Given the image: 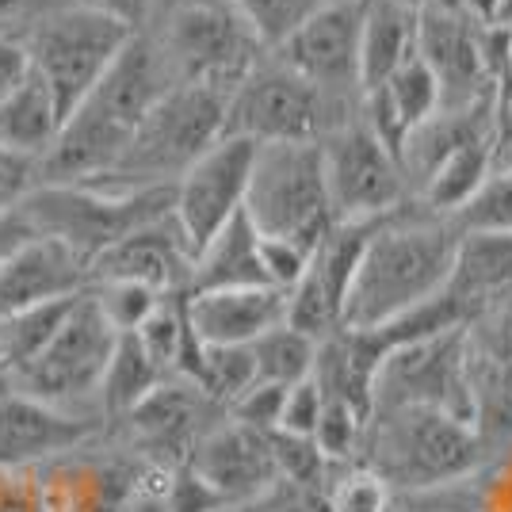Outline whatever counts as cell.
I'll return each instance as SVG.
<instances>
[{
    "mask_svg": "<svg viewBox=\"0 0 512 512\" xmlns=\"http://www.w3.org/2000/svg\"><path fill=\"white\" fill-rule=\"evenodd\" d=\"M92 283L100 279H130V283H146L157 295H180L188 291L192 279V253L188 241L180 234L176 218L165 214L150 226L134 230L119 245H111L88 264Z\"/></svg>",
    "mask_w": 512,
    "mask_h": 512,
    "instance_id": "obj_22",
    "label": "cell"
},
{
    "mask_svg": "<svg viewBox=\"0 0 512 512\" xmlns=\"http://www.w3.org/2000/svg\"><path fill=\"white\" fill-rule=\"evenodd\" d=\"M73 302H77V295H73V299L31 306V310H23V314H12V318L0 321V367L20 375L27 363L39 360L46 344L58 337L62 321L69 318V310H73Z\"/></svg>",
    "mask_w": 512,
    "mask_h": 512,
    "instance_id": "obj_31",
    "label": "cell"
},
{
    "mask_svg": "<svg viewBox=\"0 0 512 512\" xmlns=\"http://www.w3.org/2000/svg\"><path fill=\"white\" fill-rule=\"evenodd\" d=\"M459 249L451 218L406 199L375 226L344 302L348 329H379L444 291Z\"/></svg>",
    "mask_w": 512,
    "mask_h": 512,
    "instance_id": "obj_2",
    "label": "cell"
},
{
    "mask_svg": "<svg viewBox=\"0 0 512 512\" xmlns=\"http://www.w3.org/2000/svg\"><path fill=\"white\" fill-rule=\"evenodd\" d=\"M490 23L512 27V0H497V8H493V20H490Z\"/></svg>",
    "mask_w": 512,
    "mask_h": 512,
    "instance_id": "obj_54",
    "label": "cell"
},
{
    "mask_svg": "<svg viewBox=\"0 0 512 512\" xmlns=\"http://www.w3.org/2000/svg\"><path fill=\"white\" fill-rule=\"evenodd\" d=\"M58 130H62V111L43 77L27 69V77L0 100V150L31 157L39 165V157L54 146Z\"/></svg>",
    "mask_w": 512,
    "mask_h": 512,
    "instance_id": "obj_28",
    "label": "cell"
},
{
    "mask_svg": "<svg viewBox=\"0 0 512 512\" xmlns=\"http://www.w3.org/2000/svg\"><path fill=\"white\" fill-rule=\"evenodd\" d=\"M43 4H65V8L100 12V16L127 23L130 31H146V23L153 16V0H43Z\"/></svg>",
    "mask_w": 512,
    "mask_h": 512,
    "instance_id": "obj_48",
    "label": "cell"
},
{
    "mask_svg": "<svg viewBox=\"0 0 512 512\" xmlns=\"http://www.w3.org/2000/svg\"><path fill=\"white\" fill-rule=\"evenodd\" d=\"M230 92L211 85H172L157 96L130 138L119 165L96 180L100 188L176 184L226 130Z\"/></svg>",
    "mask_w": 512,
    "mask_h": 512,
    "instance_id": "obj_5",
    "label": "cell"
},
{
    "mask_svg": "<svg viewBox=\"0 0 512 512\" xmlns=\"http://www.w3.org/2000/svg\"><path fill=\"white\" fill-rule=\"evenodd\" d=\"M467 4V12L474 16V20L490 23L493 20V8H497V0H463Z\"/></svg>",
    "mask_w": 512,
    "mask_h": 512,
    "instance_id": "obj_52",
    "label": "cell"
},
{
    "mask_svg": "<svg viewBox=\"0 0 512 512\" xmlns=\"http://www.w3.org/2000/svg\"><path fill=\"white\" fill-rule=\"evenodd\" d=\"M176 184L157 188H100V184H35L16 211L35 237L62 241L92 264L134 230L172 214Z\"/></svg>",
    "mask_w": 512,
    "mask_h": 512,
    "instance_id": "obj_4",
    "label": "cell"
},
{
    "mask_svg": "<svg viewBox=\"0 0 512 512\" xmlns=\"http://www.w3.org/2000/svg\"><path fill=\"white\" fill-rule=\"evenodd\" d=\"M27 237H35L31 234V226L23 222V214L20 211H8V214H0V260L12 253V249H20Z\"/></svg>",
    "mask_w": 512,
    "mask_h": 512,
    "instance_id": "obj_50",
    "label": "cell"
},
{
    "mask_svg": "<svg viewBox=\"0 0 512 512\" xmlns=\"http://www.w3.org/2000/svg\"><path fill=\"white\" fill-rule=\"evenodd\" d=\"M88 295L96 299L100 314L111 321L115 333H134L142 321L157 310V302L165 295H157L146 283H130V279H100V283H88Z\"/></svg>",
    "mask_w": 512,
    "mask_h": 512,
    "instance_id": "obj_38",
    "label": "cell"
},
{
    "mask_svg": "<svg viewBox=\"0 0 512 512\" xmlns=\"http://www.w3.org/2000/svg\"><path fill=\"white\" fill-rule=\"evenodd\" d=\"M283 398H287V386L276 383H253L234 406L226 409V417L237 425H249L256 432H276L279 413H283Z\"/></svg>",
    "mask_w": 512,
    "mask_h": 512,
    "instance_id": "obj_43",
    "label": "cell"
},
{
    "mask_svg": "<svg viewBox=\"0 0 512 512\" xmlns=\"http://www.w3.org/2000/svg\"><path fill=\"white\" fill-rule=\"evenodd\" d=\"M379 88L386 92V100L394 104V111L402 115V123L409 130L421 127L425 119H432L440 111V81H436V73L428 69V62L417 50Z\"/></svg>",
    "mask_w": 512,
    "mask_h": 512,
    "instance_id": "obj_34",
    "label": "cell"
},
{
    "mask_svg": "<svg viewBox=\"0 0 512 512\" xmlns=\"http://www.w3.org/2000/svg\"><path fill=\"white\" fill-rule=\"evenodd\" d=\"M493 172V130L490 134H478L463 142L455 153H448L440 161V169L425 180V188L413 195L425 211L440 214V218H451L467 203L470 195L486 184V176Z\"/></svg>",
    "mask_w": 512,
    "mask_h": 512,
    "instance_id": "obj_29",
    "label": "cell"
},
{
    "mask_svg": "<svg viewBox=\"0 0 512 512\" xmlns=\"http://www.w3.org/2000/svg\"><path fill=\"white\" fill-rule=\"evenodd\" d=\"M31 188H35V161L0 150V214L16 211Z\"/></svg>",
    "mask_w": 512,
    "mask_h": 512,
    "instance_id": "obj_47",
    "label": "cell"
},
{
    "mask_svg": "<svg viewBox=\"0 0 512 512\" xmlns=\"http://www.w3.org/2000/svg\"><path fill=\"white\" fill-rule=\"evenodd\" d=\"M88 283V264L73 249L50 237H27L0 260V321L43 302L73 299Z\"/></svg>",
    "mask_w": 512,
    "mask_h": 512,
    "instance_id": "obj_21",
    "label": "cell"
},
{
    "mask_svg": "<svg viewBox=\"0 0 512 512\" xmlns=\"http://www.w3.org/2000/svg\"><path fill=\"white\" fill-rule=\"evenodd\" d=\"M363 12L367 0H337L321 4L310 20L283 46L268 50L283 65H291L299 77L321 92L360 104V35H363Z\"/></svg>",
    "mask_w": 512,
    "mask_h": 512,
    "instance_id": "obj_14",
    "label": "cell"
},
{
    "mask_svg": "<svg viewBox=\"0 0 512 512\" xmlns=\"http://www.w3.org/2000/svg\"><path fill=\"white\" fill-rule=\"evenodd\" d=\"M169 375H161V367L146 356V348L138 344L134 333H119L115 352L107 360V371L100 379V398L111 417H127L157 383H165Z\"/></svg>",
    "mask_w": 512,
    "mask_h": 512,
    "instance_id": "obj_30",
    "label": "cell"
},
{
    "mask_svg": "<svg viewBox=\"0 0 512 512\" xmlns=\"http://www.w3.org/2000/svg\"><path fill=\"white\" fill-rule=\"evenodd\" d=\"M172 88L157 46L138 31L81 104L65 115L54 146L35 165V184H96L119 165L157 96Z\"/></svg>",
    "mask_w": 512,
    "mask_h": 512,
    "instance_id": "obj_1",
    "label": "cell"
},
{
    "mask_svg": "<svg viewBox=\"0 0 512 512\" xmlns=\"http://www.w3.org/2000/svg\"><path fill=\"white\" fill-rule=\"evenodd\" d=\"M459 234H512V165L486 176V184L451 214Z\"/></svg>",
    "mask_w": 512,
    "mask_h": 512,
    "instance_id": "obj_37",
    "label": "cell"
},
{
    "mask_svg": "<svg viewBox=\"0 0 512 512\" xmlns=\"http://www.w3.org/2000/svg\"><path fill=\"white\" fill-rule=\"evenodd\" d=\"M226 4H234L237 16L249 23L256 43L264 50H276L318 12L325 0H226Z\"/></svg>",
    "mask_w": 512,
    "mask_h": 512,
    "instance_id": "obj_36",
    "label": "cell"
},
{
    "mask_svg": "<svg viewBox=\"0 0 512 512\" xmlns=\"http://www.w3.org/2000/svg\"><path fill=\"white\" fill-rule=\"evenodd\" d=\"M115 341H119V333L111 329V321L100 314L96 299L81 291L69 318L62 321L58 337L46 344L39 360L27 363L20 371L27 394L58 406V402L85 398L92 390H100Z\"/></svg>",
    "mask_w": 512,
    "mask_h": 512,
    "instance_id": "obj_12",
    "label": "cell"
},
{
    "mask_svg": "<svg viewBox=\"0 0 512 512\" xmlns=\"http://www.w3.org/2000/svg\"><path fill=\"white\" fill-rule=\"evenodd\" d=\"M390 344L379 329H348L341 325L337 333H329L318 341V356H314V371L310 379L318 383L321 398L329 402H344L356 409L360 417L371 421L375 409V375L383 367Z\"/></svg>",
    "mask_w": 512,
    "mask_h": 512,
    "instance_id": "obj_23",
    "label": "cell"
},
{
    "mask_svg": "<svg viewBox=\"0 0 512 512\" xmlns=\"http://www.w3.org/2000/svg\"><path fill=\"white\" fill-rule=\"evenodd\" d=\"M230 287H272L260 264V234L245 207L199 249L192 260L188 295L199 291H230Z\"/></svg>",
    "mask_w": 512,
    "mask_h": 512,
    "instance_id": "obj_26",
    "label": "cell"
},
{
    "mask_svg": "<svg viewBox=\"0 0 512 512\" xmlns=\"http://www.w3.org/2000/svg\"><path fill=\"white\" fill-rule=\"evenodd\" d=\"M363 428L367 417H360L356 409H348L344 402H329L321 398V417L314 428V444L329 463H356L363 444Z\"/></svg>",
    "mask_w": 512,
    "mask_h": 512,
    "instance_id": "obj_39",
    "label": "cell"
},
{
    "mask_svg": "<svg viewBox=\"0 0 512 512\" xmlns=\"http://www.w3.org/2000/svg\"><path fill=\"white\" fill-rule=\"evenodd\" d=\"M390 512H486L482 509V490H478V470L455 482H440L428 490L394 493Z\"/></svg>",
    "mask_w": 512,
    "mask_h": 512,
    "instance_id": "obj_40",
    "label": "cell"
},
{
    "mask_svg": "<svg viewBox=\"0 0 512 512\" xmlns=\"http://www.w3.org/2000/svg\"><path fill=\"white\" fill-rule=\"evenodd\" d=\"M394 490L379 470L367 463H333L325 478V509L329 512H390Z\"/></svg>",
    "mask_w": 512,
    "mask_h": 512,
    "instance_id": "obj_35",
    "label": "cell"
},
{
    "mask_svg": "<svg viewBox=\"0 0 512 512\" xmlns=\"http://www.w3.org/2000/svg\"><path fill=\"white\" fill-rule=\"evenodd\" d=\"M386 406L440 409L463 425H474V402H470L467 383V333L448 329L436 337L390 348L375 375V409Z\"/></svg>",
    "mask_w": 512,
    "mask_h": 512,
    "instance_id": "obj_10",
    "label": "cell"
},
{
    "mask_svg": "<svg viewBox=\"0 0 512 512\" xmlns=\"http://www.w3.org/2000/svg\"><path fill=\"white\" fill-rule=\"evenodd\" d=\"M222 512H268L260 501H249V505H230V509H222Z\"/></svg>",
    "mask_w": 512,
    "mask_h": 512,
    "instance_id": "obj_55",
    "label": "cell"
},
{
    "mask_svg": "<svg viewBox=\"0 0 512 512\" xmlns=\"http://www.w3.org/2000/svg\"><path fill=\"white\" fill-rule=\"evenodd\" d=\"M482 27L470 12L417 4V54L440 81V107H470L497 96L490 69L482 62Z\"/></svg>",
    "mask_w": 512,
    "mask_h": 512,
    "instance_id": "obj_16",
    "label": "cell"
},
{
    "mask_svg": "<svg viewBox=\"0 0 512 512\" xmlns=\"http://www.w3.org/2000/svg\"><path fill=\"white\" fill-rule=\"evenodd\" d=\"M138 31L127 23L85 12V8H65V4H43V12L31 23L27 35V58L54 96V104L65 115L85 100L92 85L107 73V65L123 54V46Z\"/></svg>",
    "mask_w": 512,
    "mask_h": 512,
    "instance_id": "obj_9",
    "label": "cell"
},
{
    "mask_svg": "<svg viewBox=\"0 0 512 512\" xmlns=\"http://www.w3.org/2000/svg\"><path fill=\"white\" fill-rule=\"evenodd\" d=\"M256 383V363L249 344H203V360L195 371V386L218 409H230Z\"/></svg>",
    "mask_w": 512,
    "mask_h": 512,
    "instance_id": "obj_33",
    "label": "cell"
},
{
    "mask_svg": "<svg viewBox=\"0 0 512 512\" xmlns=\"http://www.w3.org/2000/svg\"><path fill=\"white\" fill-rule=\"evenodd\" d=\"M161 497H165L169 512H222V509H230V505L214 493V486L192 467V463H180V467L169 470V482H165V493H161Z\"/></svg>",
    "mask_w": 512,
    "mask_h": 512,
    "instance_id": "obj_41",
    "label": "cell"
},
{
    "mask_svg": "<svg viewBox=\"0 0 512 512\" xmlns=\"http://www.w3.org/2000/svg\"><path fill=\"white\" fill-rule=\"evenodd\" d=\"M0 512H50L39 474H31V470H0Z\"/></svg>",
    "mask_w": 512,
    "mask_h": 512,
    "instance_id": "obj_46",
    "label": "cell"
},
{
    "mask_svg": "<svg viewBox=\"0 0 512 512\" xmlns=\"http://www.w3.org/2000/svg\"><path fill=\"white\" fill-rule=\"evenodd\" d=\"M23 4H27V0H0V23L16 20L23 12Z\"/></svg>",
    "mask_w": 512,
    "mask_h": 512,
    "instance_id": "obj_53",
    "label": "cell"
},
{
    "mask_svg": "<svg viewBox=\"0 0 512 512\" xmlns=\"http://www.w3.org/2000/svg\"><path fill=\"white\" fill-rule=\"evenodd\" d=\"M188 321L203 344H253L287 321V291L230 287L188 295Z\"/></svg>",
    "mask_w": 512,
    "mask_h": 512,
    "instance_id": "obj_24",
    "label": "cell"
},
{
    "mask_svg": "<svg viewBox=\"0 0 512 512\" xmlns=\"http://www.w3.org/2000/svg\"><path fill=\"white\" fill-rule=\"evenodd\" d=\"M161 467L153 463H130V459H107V455H77L69 451L62 459H50L43 482V497L50 512H123L138 493L150 490L146 478Z\"/></svg>",
    "mask_w": 512,
    "mask_h": 512,
    "instance_id": "obj_17",
    "label": "cell"
},
{
    "mask_svg": "<svg viewBox=\"0 0 512 512\" xmlns=\"http://www.w3.org/2000/svg\"><path fill=\"white\" fill-rule=\"evenodd\" d=\"M245 214L260 237H291L306 249L333 230L321 142H264L256 146Z\"/></svg>",
    "mask_w": 512,
    "mask_h": 512,
    "instance_id": "obj_8",
    "label": "cell"
},
{
    "mask_svg": "<svg viewBox=\"0 0 512 512\" xmlns=\"http://www.w3.org/2000/svg\"><path fill=\"white\" fill-rule=\"evenodd\" d=\"M325 4H337V0H325Z\"/></svg>",
    "mask_w": 512,
    "mask_h": 512,
    "instance_id": "obj_56",
    "label": "cell"
},
{
    "mask_svg": "<svg viewBox=\"0 0 512 512\" xmlns=\"http://www.w3.org/2000/svg\"><path fill=\"white\" fill-rule=\"evenodd\" d=\"M321 417V390L318 383L306 375L302 383L287 386V398H283V413H279V428L287 436H310L314 440V428Z\"/></svg>",
    "mask_w": 512,
    "mask_h": 512,
    "instance_id": "obj_44",
    "label": "cell"
},
{
    "mask_svg": "<svg viewBox=\"0 0 512 512\" xmlns=\"http://www.w3.org/2000/svg\"><path fill=\"white\" fill-rule=\"evenodd\" d=\"M360 104L337 100L318 85L299 77L276 54H260L245 81L230 92L222 138H253L264 142H325L333 130L352 123Z\"/></svg>",
    "mask_w": 512,
    "mask_h": 512,
    "instance_id": "obj_6",
    "label": "cell"
},
{
    "mask_svg": "<svg viewBox=\"0 0 512 512\" xmlns=\"http://www.w3.org/2000/svg\"><path fill=\"white\" fill-rule=\"evenodd\" d=\"M417 50V0H367L360 35V88H379Z\"/></svg>",
    "mask_w": 512,
    "mask_h": 512,
    "instance_id": "obj_27",
    "label": "cell"
},
{
    "mask_svg": "<svg viewBox=\"0 0 512 512\" xmlns=\"http://www.w3.org/2000/svg\"><path fill=\"white\" fill-rule=\"evenodd\" d=\"M96 436L92 421L69 417L31 394H0V470H31L69 451H81Z\"/></svg>",
    "mask_w": 512,
    "mask_h": 512,
    "instance_id": "obj_20",
    "label": "cell"
},
{
    "mask_svg": "<svg viewBox=\"0 0 512 512\" xmlns=\"http://www.w3.org/2000/svg\"><path fill=\"white\" fill-rule=\"evenodd\" d=\"M27 69H31L27 46H23L20 39H8V35H0V100H4L12 88L20 85L23 77H27Z\"/></svg>",
    "mask_w": 512,
    "mask_h": 512,
    "instance_id": "obj_49",
    "label": "cell"
},
{
    "mask_svg": "<svg viewBox=\"0 0 512 512\" xmlns=\"http://www.w3.org/2000/svg\"><path fill=\"white\" fill-rule=\"evenodd\" d=\"M444 295L463 310L467 325L512 299V234H459Z\"/></svg>",
    "mask_w": 512,
    "mask_h": 512,
    "instance_id": "obj_25",
    "label": "cell"
},
{
    "mask_svg": "<svg viewBox=\"0 0 512 512\" xmlns=\"http://www.w3.org/2000/svg\"><path fill=\"white\" fill-rule=\"evenodd\" d=\"M256 142L253 138H218L192 169L176 180L172 218L188 241L192 260L241 207L253 176Z\"/></svg>",
    "mask_w": 512,
    "mask_h": 512,
    "instance_id": "obj_13",
    "label": "cell"
},
{
    "mask_svg": "<svg viewBox=\"0 0 512 512\" xmlns=\"http://www.w3.org/2000/svg\"><path fill=\"white\" fill-rule=\"evenodd\" d=\"M153 46L172 85L222 92H234L264 54L249 23L226 0H169Z\"/></svg>",
    "mask_w": 512,
    "mask_h": 512,
    "instance_id": "obj_7",
    "label": "cell"
},
{
    "mask_svg": "<svg viewBox=\"0 0 512 512\" xmlns=\"http://www.w3.org/2000/svg\"><path fill=\"white\" fill-rule=\"evenodd\" d=\"M0 394H4V383H0Z\"/></svg>",
    "mask_w": 512,
    "mask_h": 512,
    "instance_id": "obj_57",
    "label": "cell"
},
{
    "mask_svg": "<svg viewBox=\"0 0 512 512\" xmlns=\"http://www.w3.org/2000/svg\"><path fill=\"white\" fill-rule=\"evenodd\" d=\"M214 409L218 406L199 386L172 375V379L153 386L150 394L130 409L127 421L153 467L172 470L180 463H188V455L207 432L203 421L211 417ZM218 413H226V409H218Z\"/></svg>",
    "mask_w": 512,
    "mask_h": 512,
    "instance_id": "obj_18",
    "label": "cell"
},
{
    "mask_svg": "<svg viewBox=\"0 0 512 512\" xmlns=\"http://www.w3.org/2000/svg\"><path fill=\"white\" fill-rule=\"evenodd\" d=\"M123 512H169V505L161 493H138Z\"/></svg>",
    "mask_w": 512,
    "mask_h": 512,
    "instance_id": "obj_51",
    "label": "cell"
},
{
    "mask_svg": "<svg viewBox=\"0 0 512 512\" xmlns=\"http://www.w3.org/2000/svg\"><path fill=\"white\" fill-rule=\"evenodd\" d=\"M463 333L474 428L493 455L512 440V299L478 314Z\"/></svg>",
    "mask_w": 512,
    "mask_h": 512,
    "instance_id": "obj_15",
    "label": "cell"
},
{
    "mask_svg": "<svg viewBox=\"0 0 512 512\" xmlns=\"http://www.w3.org/2000/svg\"><path fill=\"white\" fill-rule=\"evenodd\" d=\"M188 463L211 482L214 493L226 505H249L279 482L268 432L237 425L230 417L203 432V440L188 455Z\"/></svg>",
    "mask_w": 512,
    "mask_h": 512,
    "instance_id": "obj_19",
    "label": "cell"
},
{
    "mask_svg": "<svg viewBox=\"0 0 512 512\" xmlns=\"http://www.w3.org/2000/svg\"><path fill=\"white\" fill-rule=\"evenodd\" d=\"M153 8H157V0H153Z\"/></svg>",
    "mask_w": 512,
    "mask_h": 512,
    "instance_id": "obj_58",
    "label": "cell"
},
{
    "mask_svg": "<svg viewBox=\"0 0 512 512\" xmlns=\"http://www.w3.org/2000/svg\"><path fill=\"white\" fill-rule=\"evenodd\" d=\"M310 256L314 249H306L291 237H260V264H264V276L279 291H291L302 279V272L310 268Z\"/></svg>",
    "mask_w": 512,
    "mask_h": 512,
    "instance_id": "obj_42",
    "label": "cell"
},
{
    "mask_svg": "<svg viewBox=\"0 0 512 512\" xmlns=\"http://www.w3.org/2000/svg\"><path fill=\"white\" fill-rule=\"evenodd\" d=\"M478 490L486 512H512V440L478 467Z\"/></svg>",
    "mask_w": 512,
    "mask_h": 512,
    "instance_id": "obj_45",
    "label": "cell"
},
{
    "mask_svg": "<svg viewBox=\"0 0 512 512\" xmlns=\"http://www.w3.org/2000/svg\"><path fill=\"white\" fill-rule=\"evenodd\" d=\"M486 459L478 428L425 406L371 409L360 444V463L379 470L394 493L467 478Z\"/></svg>",
    "mask_w": 512,
    "mask_h": 512,
    "instance_id": "obj_3",
    "label": "cell"
},
{
    "mask_svg": "<svg viewBox=\"0 0 512 512\" xmlns=\"http://www.w3.org/2000/svg\"><path fill=\"white\" fill-rule=\"evenodd\" d=\"M321 157H325L329 207L337 222H371L413 199L402 165L363 127L360 115L321 142Z\"/></svg>",
    "mask_w": 512,
    "mask_h": 512,
    "instance_id": "obj_11",
    "label": "cell"
},
{
    "mask_svg": "<svg viewBox=\"0 0 512 512\" xmlns=\"http://www.w3.org/2000/svg\"><path fill=\"white\" fill-rule=\"evenodd\" d=\"M256 363V383H276L295 386L314 371V356H318V341H310L306 333L291 329L287 321L268 329L264 337L249 344Z\"/></svg>",
    "mask_w": 512,
    "mask_h": 512,
    "instance_id": "obj_32",
    "label": "cell"
}]
</instances>
